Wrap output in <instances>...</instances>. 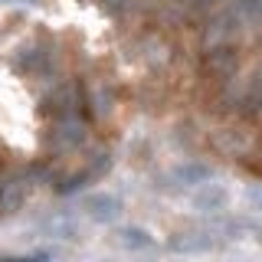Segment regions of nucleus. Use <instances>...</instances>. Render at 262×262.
Here are the masks:
<instances>
[{
	"instance_id": "obj_1",
	"label": "nucleus",
	"mask_w": 262,
	"mask_h": 262,
	"mask_svg": "<svg viewBox=\"0 0 262 262\" xmlns=\"http://www.w3.org/2000/svg\"><path fill=\"white\" fill-rule=\"evenodd\" d=\"M236 62H239V49L236 46L213 43L207 49V56H203V72H207V76H226V72L236 69Z\"/></svg>"
},
{
	"instance_id": "obj_2",
	"label": "nucleus",
	"mask_w": 262,
	"mask_h": 262,
	"mask_svg": "<svg viewBox=\"0 0 262 262\" xmlns=\"http://www.w3.org/2000/svg\"><path fill=\"white\" fill-rule=\"evenodd\" d=\"M43 115H53V121L76 115V85H59L43 98Z\"/></svg>"
},
{
	"instance_id": "obj_3",
	"label": "nucleus",
	"mask_w": 262,
	"mask_h": 262,
	"mask_svg": "<svg viewBox=\"0 0 262 262\" xmlns=\"http://www.w3.org/2000/svg\"><path fill=\"white\" fill-rule=\"evenodd\" d=\"M82 128H85V125H82L76 115H69V118H59V121L53 125V144L59 147V151L82 144V138H85V131H82Z\"/></svg>"
},
{
	"instance_id": "obj_4",
	"label": "nucleus",
	"mask_w": 262,
	"mask_h": 262,
	"mask_svg": "<svg viewBox=\"0 0 262 262\" xmlns=\"http://www.w3.org/2000/svg\"><path fill=\"white\" fill-rule=\"evenodd\" d=\"M236 27H239V20H236V10L220 13L216 20L207 27V46H213V43H226V39L236 33Z\"/></svg>"
},
{
	"instance_id": "obj_5",
	"label": "nucleus",
	"mask_w": 262,
	"mask_h": 262,
	"mask_svg": "<svg viewBox=\"0 0 262 262\" xmlns=\"http://www.w3.org/2000/svg\"><path fill=\"white\" fill-rule=\"evenodd\" d=\"M49 66H53V56L43 49H20V56H16V69L23 72H46Z\"/></svg>"
},
{
	"instance_id": "obj_6",
	"label": "nucleus",
	"mask_w": 262,
	"mask_h": 262,
	"mask_svg": "<svg viewBox=\"0 0 262 262\" xmlns=\"http://www.w3.org/2000/svg\"><path fill=\"white\" fill-rule=\"evenodd\" d=\"M89 216L92 220H112L115 213H118V200L115 196H92V200L85 203Z\"/></svg>"
},
{
	"instance_id": "obj_7",
	"label": "nucleus",
	"mask_w": 262,
	"mask_h": 262,
	"mask_svg": "<svg viewBox=\"0 0 262 262\" xmlns=\"http://www.w3.org/2000/svg\"><path fill=\"white\" fill-rule=\"evenodd\" d=\"M213 174V170L207 167V164H187V167H177L174 177L184 180V184H200V180H207Z\"/></svg>"
},
{
	"instance_id": "obj_8",
	"label": "nucleus",
	"mask_w": 262,
	"mask_h": 262,
	"mask_svg": "<svg viewBox=\"0 0 262 262\" xmlns=\"http://www.w3.org/2000/svg\"><path fill=\"white\" fill-rule=\"evenodd\" d=\"M89 180H92V170H79V174H72V177H66V180H59V184H56V193H76L79 190V187H85L89 184Z\"/></svg>"
},
{
	"instance_id": "obj_9",
	"label": "nucleus",
	"mask_w": 262,
	"mask_h": 262,
	"mask_svg": "<svg viewBox=\"0 0 262 262\" xmlns=\"http://www.w3.org/2000/svg\"><path fill=\"white\" fill-rule=\"evenodd\" d=\"M121 246H128V249H147L151 239H147L144 229H121Z\"/></svg>"
},
{
	"instance_id": "obj_10",
	"label": "nucleus",
	"mask_w": 262,
	"mask_h": 262,
	"mask_svg": "<svg viewBox=\"0 0 262 262\" xmlns=\"http://www.w3.org/2000/svg\"><path fill=\"white\" fill-rule=\"evenodd\" d=\"M236 13L246 20H262V0H236Z\"/></svg>"
},
{
	"instance_id": "obj_11",
	"label": "nucleus",
	"mask_w": 262,
	"mask_h": 262,
	"mask_svg": "<svg viewBox=\"0 0 262 262\" xmlns=\"http://www.w3.org/2000/svg\"><path fill=\"white\" fill-rule=\"evenodd\" d=\"M196 203H200V207H220V203H223V190H213V196H210V193H203Z\"/></svg>"
}]
</instances>
